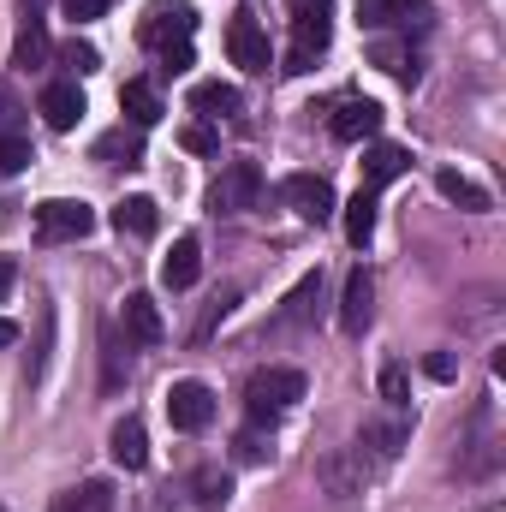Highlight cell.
Returning a JSON list of instances; mask_svg holds the SVG:
<instances>
[{
	"mask_svg": "<svg viewBox=\"0 0 506 512\" xmlns=\"http://www.w3.org/2000/svg\"><path fill=\"white\" fill-rule=\"evenodd\" d=\"M381 399H387L393 411H405V405H411V387H405V364H387V370H381Z\"/></svg>",
	"mask_w": 506,
	"mask_h": 512,
	"instance_id": "836d02e7",
	"label": "cell"
},
{
	"mask_svg": "<svg viewBox=\"0 0 506 512\" xmlns=\"http://www.w3.org/2000/svg\"><path fill=\"white\" fill-rule=\"evenodd\" d=\"M370 316H376V274L358 262V268L346 274V292H340V328H346V334H364Z\"/></svg>",
	"mask_w": 506,
	"mask_h": 512,
	"instance_id": "30bf717a",
	"label": "cell"
},
{
	"mask_svg": "<svg viewBox=\"0 0 506 512\" xmlns=\"http://www.w3.org/2000/svg\"><path fill=\"white\" fill-rule=\"evenodd\" d=\"M209 417H215V393H209L203 382H173L167 387V423H173L179 435L209 429Z\"/></svg>",
	"mask_w": 506,
	"mask_h": 512,
	"instance_id": "9c48e42d",
	"label": "cell"
},
{
	"mask_svg": "<svg viewBox=\"0 0 506 512\" xmlns=\"http://www.w3.org/2000/svg\"><path fill=\"white\" fill-rule=\"evenodd\" d=\"M227 54H233V66H245V72H268V36H262V24H256L251 12H239V18L227 24Z\"/></svg>",
	"mask_w": 506,
	"mask_h": 512,
	"instance_id": "8fae6325",
	"label": "cell"
},
{
	"mask_svg": "<svg viewBox=\"0 0 506 512\" xmlns=\"http://www.w3.org/2000/svg\"><path fill=\"white\" fill-rule=\"evenodd\" d=\"M30 167V137H6L0 143V179H12V173H24Z\"/></svg>",
	"mask_w": 506,
	"mask_h": 512,
	"instance_id": "e575fe53",
	"label": "cell"
},
{
	"mask_svg": "<svg viewBox=\"0 0 506 512\" xmlns=\"http://www.w3.org/2000/svg\"><path fill=\"white\" fill-rule=\"evenodd\" d=\"M114 227L131 233V239H149L155 227H161V209H155V197H126L120 209H114Z\"/></svg>",
	"mask_w": 506,
	"mask_h": 512,
	"instance_id": "d4e9b609",
	"label": "cell"
},
{
	"mask_svg": "<svg viewBox=\"0 0 506 512\" xmlns=\"http://www.w3.org/2000/svg\"><path fill=\"white\" fill-rule=\"evenodd\" d=\"M96 233V209L84 197H48L36 209V239L42 245H72V239H90Z\"/></svg>",
	"mask_w": 506,
	"mask_h": 512,
	"instance_id": "3957f363",
	"label": "cell"
},
{
	"mask_svg": "<svg viewBox=\"0 0 506 512\" xmlns=\"http://www.w3.org/2000/svg\"><path fill=\"white\" fill-rule=\"evenodd\" d=\"M292 6V60H286V72H310V60L328 48V36H334V0H286Z\"/></svg>",
	"mask_w": 506,
	"mask_h": 512,
	"instance_id": "7a4b0ae2",
	"label": "cell"
},
{
	"mask_svg": "<svg viewBox=\"0 0 506 512\" xmlns=\"http://www.w3.org/2000/svg\"><path fill=\"white\" fill-rule=\"evenodd\" d=\"M96 161L102 167H137L143 161V137H137V126H120V131H102L96 137Z\"/></svg>",
	"mask_w": 506,
	"mask_h": 512,
	"instance_id": "7402d4cb",
	"label": "cell"
},
{
	"mask_svg": "<svg viewBox=\"0 0 506 512\" xmlns=\"http://www.w3.org/2000/svg\"><path fill=\"white\" fill-rule=\"evenodd\" d=\"M12 280H18V268H12V262H6V256H0V298H6V292H12Z\"/></svg>",
	"mask_w": 506,
	"mask_h": 512,
	"instance_id": "60d3db41",
	"label": "cell"
},
{
	"mask_svg": "<svg viewBox=\"0 0 506 512\" xmlns=\"http://www.w3.org/2000/svg\"><path fill=\"white\" fill-rule=\"evenodd\" d=\"M191 30H197V12H191V0H155L149 12H143V24H137V36L161 54V48H173V42H191Z\"/></svg>",
	"mask_w": 506,
	"mask_h": 512,
	"instance_id": "8992f818",
	"label": "cell"
},
{
	"mask_svg": "<svg viewBox=\"0 0 506 512\" xmlns=\"http://www.w3.org/2000/svg\"><path fill=\"white\" fill-rule=\"evenodd\" d=\"M114 0H60V12L72 18V24H90V18H102Z\"/></svg>",
	"mask_w": 506,
	"mask_h": 512,
	"instance_id": "74e56055",
	"label": "cell"
},
{
	"mask_svg": "<svg viewBox=\"0 0 506 512\" xmlns=\"http://www.w3.org/2000/svg\"><path fill=\"white\" fill-rule=\"evenodd\" d=\"M405 167H411V149H399V143H370V155H364V191L393 185Z\"/></svg>",
	"mask_w": 506,
	"mask_h": 512,
	"instance_id": "2e32d148",
	"label": "cell"
},
{
	"mask_svg": "<svg viewBox=\"0 0 506 512\" xmlns=\"http://www.w3.org/2000/svg\"><path fill=\"white\" fill-rule=\"evenodd\" d=\"M108 447H114V465L143 471V465H149V435H143V417H120V423H114V435H108Z\"/></svg>",
	"mask_w": 506,
	"mask_h": 512,
	"instance_id": "e0dca14e",
	"label": "cell"
},
{
	"mask_svg": "<svg viewBox=\"0 0 506 512\" xmlns=\"http://www.w3.org/2000/svg\"><path fill=\"white\" fill-rule=\"evenodd\" d=\"M197 274H203V245L185 233V239H173V251H167V262H161V280H167L173 292H185Z\"/></svg>",
	"mask_w": 506,
	"mask_h": 512,
	"instance_id": "ac0fdd59",
	"label": "cell"
},
{
	"mask_svg": "<svg viewBox=\"0 0 506 512\" xmlns=\"http://www.w3.org/2000/svg\"><path fill=\"white\" fill-rule=\"evenodd\" d=\"M120 322H126V334L137 346H161V340H167V322H161V310H155L149 292H131L126 310H120Z\"/></svg>",
	"mask_w": 506,
	"mask_h": 512,
	"instance_id": "5bb4252c",
	"label": "cell"
},
{
	"mask_svg": "<svg viewBox=\"0 0 506 512\" xmlns=\"http://www.w3.org/2000/svg\"><path fill=\"white\" fill-rule=\"evenodd\" d=\"M453 370H459L453 352H429V376H435V382H453Z\"/></svg>",
	"mask_w": 506,
	"mask_h": 512,
	"instance_id": "ab89813d",
	"label": "cell"
},
{
	"mask_svg": "<svg viewBox=\"0 0 506 512\" xmlns=\"http://www.w3.org/2000/svg\"><path fill=\"white\" fill-rule=\"evenodd\" d=\"M316 310H322V268H310V274L286 292V304L274 310V322H268L262 334H298V328L316 322Z\"/></svg>",
	"mask_w": 506,
	"mask_h": 512,
	"instance_id": "ba28073f",
	"label": "cell"
},
{
	"mask_svg": "<svg viewBox=\"0 0 506 512\" xmlns=\"http://www.w3.org/2000/svg\"><path fill=\"white\" fill-rule=\"evenodd\" d=\"M322 483H328V495H358L364 489V447L340 453V459H322Z\"/></svg>",
	"mask_w": 506,
	"mask_h": 512,
	"instance_id": "cb8c5ba5",
	"label": "cell"
},
{
	"mask_svg": "<svg viewBox=\"0 0 506 512\" xmlns=\"http://www.w3.org/2000/svg\"><path fill=\"white\" fill-rule=\"evenodd\" d=\"M179 143H185L191 155H215V149H221V137H215L209 126H185L179 131Z\"/></svg>",
	"mask_w": 506,
	"mask_h": 512,
	"instance_id": "d590c367",
	"label": "cell"
},
{
	"mask_svg": "<svg viewBox=\"0 0 506 512\" xmlns=\"http://www.w3.org/2000/svg\"><path fill=\"white\" fill-rule=\"evenodd\" d=\"M298 399H304V370H286V364H268V370H256L251 382H245V411H251V423L286 417Z\"/></svg>",
	"mask_w": 506,
	"mask_h": 512,
	"instance_id": "6da1fadb",
	"label": "cell"
},
{
	"mask_svg": "<svg viewBox=\"0 0 506 512\" xmlns=\"http://www.w3.org/2000/svg\"><path fill=\"white\" fill-rule=\"evenodd\" d=\"M370 60H376L381 72H393L399 84H417V72H423V66H417V54H411V48H399V42H376V54H370Z\"/></svg>",
	"mask_w": 506,
	"mask_h": 512,
	"instance_id": "f546056e",
	"label": "cell"
},
{
	"mask_svg": "<svg viewBox=\"0 0 506 512\" xmlns=\"http://www.w3.org/2000/svg\"><path fill=\"white\" fill-rule=\"evenodd\" d=\"M233 447H239V459H245V465H262V459H268V441H262V423H256V429H245V435H239Z\"/></svg>",
	"mask_w": 506,
	"mask_h": 512,
	"instance_id": "8d00e7d4",
	"label": "cell"
},
{
	"mask_svg": "<svg viewBox=\"0 0 506 512\" xmlns=\"http://www.w3.org/2000/svg\"><path fill=\"white\" fill-rule=\"evenodd\" d=\"M239 298H245V286H221V292L209 298V310H203V322H197V340H209V334H215V328H221V322L233 316V304H239Z\"/></svg>",
	"mask_w": 506,
	"mask_h": 512,
	"instance_id": "4dcf8cb0",
	"label": "cell"
},
{
	"mask_svg": "<svg viewBox=\"0 0 506 512\" xmlns=\"http://www.w3.org/2000/svg\"><path fill=\"white\" fill-rule=\"evenodd\" d=\"M346 239H352L358 251L376 239V191H364V185H358V197L346 203Z\"/></svg>",
	"mask_w": 506,
	"mask_h": 512,
	"instance_id": "4316f807",
	"label": "cell"
},
{
	"mask_svg": "<svg viewBox=\"0 0 506 512\" xmlns=\"http://www.w3.org/2000/svg\"><path fill=\"white\" fill-rule=\"evenodd\" d=\"M280 203H286L298 221L322 227V221L334 215V185H328L322 173H292V179H280Z\"/></svg>",
	"mask_w": 506,
	"mask_h": 512,
	"instance_id": "52a82bcc",
	"label": "cell"
},
{
	"mask_svg": "<svg viewBox=\"0 0 506 512\" xmlns=\"http://www.w3.org/2000/svg\"><path fill=\"white\" fill-rule=\"evenodd\" d=\"M435 191L447 197V203H459V209H471V215H483V209H495V197L477 185V179H465V173H453V167H441L435 173Z\"/></svg>",
	"mask_w": 506,
	"mask_h": 512,
	"instance_id": "44dd1931",
	"label": "cell"
},
{
	"mask_svg": "<svg viewBox=\"0 0 506 512\" xmlns=\"http://www.w3.org/2000/svg\"><path fill=\"white\" fill-rule=\"evenodd\" d=\"M126 376H131L126 346H120V334H114V328H102V387H108V393H120Z\"/></svg>",
	"mask_w": 506,
	"mask_h": 512,
	"instance_id": "f1b7e54d",
	"label": "cell"
},
{
	"mask_svg": "<svg viewBox=\"0 0 506 512\" xmlns=\"http://www.w3.org/2000/svg\"><path fill=\"white\" fill-rule=\"evenodd\" d=\"M42 60H48V30H42V18L30 12V18H24V30H18V42H12V66H24V72H30V66H42Z\"/></svg>",
	"mask_w": 506,
	"mask_h": 512,
	"instance_id": "83f0119b",
	"label": "cell"
},
{
	"mask_svg": "<svg viewBox=\"0 0 506 512\" xmlns=\"http://www.w3.org/2000/svg\"><path fill=\"white\" fill-rule=\"evenodd\" d=\"M239 108H245V96H239L233 84H221V78H209V84L191 90V114H203V120H227V114H239Z\"/></svg>",
	"mask_w": 506,
	"mask_h": 512,
	"instance_id": "ffe728a7",
	"label": "cell"
},
{
	"mask_svg": "<svg viewBox=\"0 0 506 512\" xmlns=\"http://www.w3.org/2000/svg\"><path fill=\"white\" fill-rule=\"evenodd\" d=\"M328 126H334L340 143H364V137H376V131H381V108L370 102V96H346V102L334 108V120H328Z\"/></svg>",
	"mask_w": 506,
	"mask_h": 512,
	"instance_id": "7c38bea8",
	"label": "cell"
},
{
	"mask_svg": "<svg viewBox=\"0 0 506 512\" xmlns=\"http://www.w3.org/2000/svg\"><path fill=\"white\" fill-rule=\"evenodd\" d=\"M42 120H48L54 131H72L78 120H84V90H78L72 78L48 84V90H42Z\"/></svg>",
	"mask_w": 506,
	"mask_h": 512,
	"instance_id": "9a60e30c",
	"label": "cell"
},
{
	"mask_svg": "<svg viewBox=\"0 0 506 512\" xmlns=\"http://www.w3.org/2000/svg\"><path fill=\"white\" fill-rule=\"evenodd\" d=\"M12 340H18V328H12V322L0 316V346H12Z\"/></svg>",
	"mask_w": 506,
	"mask_h": 512,
	"instance_id": "b9f144b4",
	"label": "cell"
},
{
	"mask_svg": "<svg viewBox=\"0 0 506 512\" xmlns=\"http://www.w3.org/2000/svg\"><path fill=\"white\" fill-rule=\"evenodd\" d=\"M48 512H114V483H102V477H90V483H78V489H66L60 501Z\"/></svg>",
	"mask_w": 506,
	"mask_h": 512,
	"instance_id": "603a6c76",
	"label": "cell"
},
{
	"mask_svg": "<svg viewBox=\"0 0 506 512\" xmlns=\"http://www.w3.org/2000/svg\"><path fill=\"white\" fill-rule=\"evenodd\" d=\"M358 24L364 30H435V6L429 0H358Z\"/></svg>",
	"mask_w": 506,
	"mask_h": 512,
	"instance_id": "5b68a950",
	"label": "cell"
},
{
	"mask_svg": "<svg viewBox=\"0 0 506 512\" xmlns=\"http://www.w3.org/2000/svg\"><path fill=\"white\" fill-rule=\"evenodd\" d=\"M405 441H411V417H405V411H393V405H387V417H370V423H364V435H358V447H370L376 459H393Z\"/></svg>",
	"mask_w": 506,
	"mask_h": 512,
	"instance_id": "4fadbf2b",
	"label": "cell"
},
{
	"mask_svg": "<svg viewBox=\"0 0 506 512\" xmlns=\"http://www.w3.org/2000/svg\"><path fill=\"white\" fill-rule=\"evenodd\" d=\"M0 512H6V507H0Z\"/></svg>",
	"mask_w": 506,
	"mask_h": 512,
	"instance_id": "7bdbcfd3",
	"label": "cell"
},
{
	"mask_svg": "<svg viewBox=\"0 0 506 512\" xmlns=\"http://www.w3.org/2000/svg\"><path fill=\"white\" fill-rule=\"evenodd\" d=\"M191 495H197V507L203 512H221L227 501H233V477H227L221 465H203V471L191 477Z\"/></svg>",
	"mask_w": 506,
	"mask_h": 512,
	"instance_id": "484cf974",
	"label": "cell"
},
{
	"mask_svg": "<svg viewBox=\"0 0 506 512\" xmlns=\"http://www.w3.org/2000/svg\"><path fill=\"white\" fill-rule=\"evenodd\" d=\"M6 137H30V131H24V102L12 96V84H0V143H6Z\"/></svg>",
	"mask_w": 506,
	"mask_h": 512,
	"instance_id": "1f68e13d",
	"label": "cell"
},
{
	"mask_svg": "<svg viewBox=\"0 0 506 512\" xmlns=\"http://www.w3.org/2000/svg\"><path fill=\"white\" fill-rule=\"evenodd\" d=\"M256 197H262V167L256 161H227L221 179L209 185V209L215 215H245V209H256Z\"/></svg>",
	"mask_w": 506,
	"mask_h": 512,
	"instance_id": "277c9868",
	"label": "cell"
},
{
	"mask_svg": "<svg viewBox=\"0 0 506 512\" xmlns=\"http://www.w3.org/2000/svg\"><path fill=\"white\" fill-rule=\"evenodd\" d=\"M191 66V42H173V48H161V72L173 78V72H185Z\"/></svg>",
	"mask_w": 506,
	"mask_h": 512,
	"instance_id": "f35d334b",
	"label": "cell"
},
{
	"mask_svg": "<svg viewBox=\"0 0 506 512\" xmlns=\"http://www.w3.org/2000/svg\"><path fill=\"white\" fill-rule=\"evenodd\" d=\"M120 108H126V120L137 131H149L155 120H161V96H155L149 78H126V84H120Z\"/></svg>",
	"mask_w": 506,
	"mask_h": 512,
	"instance_id": "d6986e66",
	"label": "cell"
},
{
	"mask_svg": "<svg viewBox=\"0 0 506 512\" xmlns=\"http://www.w3.org/2000/svg\"><path fill=\"white\" fill-rule=\"evenodd\" d=\"M60 66H66L72 78H84V72H96V66H102V54H96L90 42H78V36H72V42L60 48Z\"/></svg>",
	"mask_w": 506,
	"mask_h": 512,
	"instance_id": "d6a6232c",
	"label": "cell"
}]
</instances>
